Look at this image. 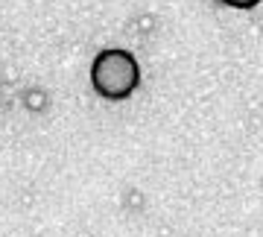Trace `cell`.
Listing matches in <instances>:
<instances>
[{
	"label": "cell",
	"instance_id": "cell-1",
	"mask_svg": "<svg viewBox=\"0 0 263 237\" xmlns=\"http://www.w3.org/2000/svg\"><path fill=\"white\" fill-rule=\"evenodd\" d=\"M138 82H141V67L129 50H103L91 62V85L103 100H114V103L126 100L138 88Z\"/></svg>",
	"mask_w": 263,
	"mask_h": 237
},
{
	"label": "cell",
	"instance_id": "cell-2",
	"mask_svg": "<svg viewBox=\"0 0 263 237\" xmlns=\"http://www.w3.org/2000/svg\"><path fill=\"white\" fill-rule=\"evenodd\" d=\"M27 105L32 112H41V105H44V94L41 91H27Z\"/></svg>",
	"mask_w": 263,
	"mask_h": 237
},
{
	"label": "cell",
	"instance_id": "cell-3",
	"mask_svg": "<svg viewBox=\"0 0 263 237\" xmlns=\"http://www.w3.org/2000/svg\"><path fill=\"white\" fill-rule=\"evenodd\" d=\"M219 3H226V6H231V9H254L260 0H219Z\"/></svg>",
	"mask_w": 263,
	"mask_h": 237
}]
</instances>
